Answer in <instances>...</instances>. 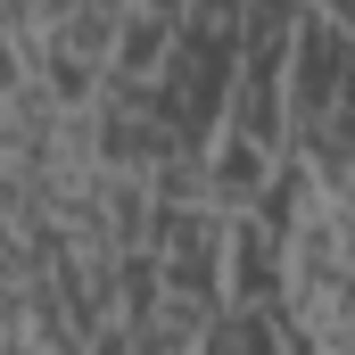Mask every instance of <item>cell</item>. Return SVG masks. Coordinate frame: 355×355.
<instances>
[{
  "label": "cell",
  "instance_id": "6da1fadb",
  "mask_svg": "<svg viewBox=\"0 0 355 355\" xmlns=\"http://www.w3.org/2000/svg\"><path fill=\"white\" fill-rule=\"evenodd\" d=\"M289 33H297V8H257L248 0V42H240L223 132L257 141L265 157H297V124H289Z\"/></svg>",
  "mask_w": 355,
  "mask_h": 355
},
{
  "label": "cell",
  "instance_id": "3957f363",
  "mask_svg": "<svg viewBox=\"0 0 355 355\" xmlns=\"http://www.w3.org/2000/svg\"><path fill=\"white\" fill-rule=\"evenodd\" d=\"M182 25H190V8H174V0H132V8H124V50H116L107 91H149L166 67H174Z\"/></svg>",
  "mask_w": 355,
  "mask_h": 355
},
{
  "label": "cell",
  "instance_id": "277c9868",
  "mask_svg": "<svg viewBox=\"0 0 355 355\" xmlns=\"http://www.w3.org/2000/svg\"><path fill=\"white\" fill-rule=\"evenodd\" d=\"M207 355H297L289 306H223L207 322Z\"/></svg>",
  "mask_w": 355,
  "mask_h": 355
},
{
  "label": "cell",
  "instance_id": "7a4b0ae2",
  "mask_svg": "<svg viewBox=\"0 0 355 355\" xmlns=\"http://www.w3.org/2000/svg\"><path fill=\"white\" fill-rule=\"evenodd\" d=\"M157 281L182 306H223V265H232V215L215 207H157Z\"/></svg>",
  "mask_w": 355,
  "mask_h": 355
}]
</instances>
